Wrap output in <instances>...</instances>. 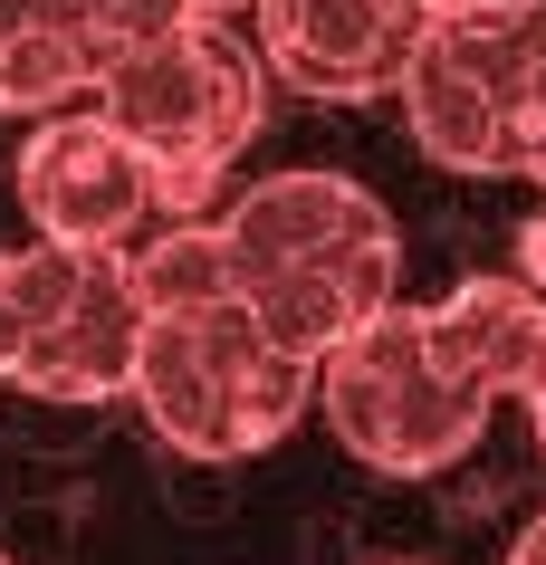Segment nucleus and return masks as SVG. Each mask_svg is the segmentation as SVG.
Instances as JSON below:
<instances>
[{
  "label": "nucleus",
  "instance_id": "obj_17",
  "mask_svg": "<svg viewBox=\"0 0 546 565\" xmlns=\"http://www.w3.org/2000/svg\"><path fill=\"white\" fill-rule=\"evenodd\" d=\"M202 10H212V20H240V10H249V0H202Z\"/></svg>",
  "mask_w": 546,
  "mask_h": 565
},
{
  "label": "nucleus",
  "instance_id": "obj_5",
  "mask_svg": "<svg viewBox=\"0 0 546 565\" xmlns=\"http://www.w3.org/2000/svg\"><path fill=\"white\" fill-rule=\"evenodd\" d=\"M144 298L125 249L30 239L0 249V384L39 403H116L135 393Z\"/></svg>",
  "mask_w": 546,
  "mask_h": 565
},
{
  "label": "nucleus",
  "instance_id": "obj_18",
  "mask_svg": "<svg viewBox=\"0 0 546 565\" xmlns=\"http://www.w3.org/2000/svg\"><path fill=\"white\" fill-rule=\"evenodd\" d=\"M0 565H10V556H0Z\"/></svg>",
  "mask_w": 546,
  "mask_h": 565
},
{
  "label": "nucleus",
  "instance_id": "obj_1",
  "mask_svg": "<svg viewBox=\"0 0 546 565\" xmlns=\"http://www.w3.org/2000/svg\"><path fill=\"white\" fill-rule=\"evenodd\" d=\"M221 239H231V288H240V307L298 364H326L403 288L394 211L374 202L355 173H326V163L249 182L240 202L221 211Z\"/></svg>",
  "mask_w": 546,
  "mask_h": 565
},
{
  "label": "nucleus",
  "instance_id": "obj_10",
  "mask_svg": "<svg viewBox=\"0 0 546 565\" xmlns=\"http://www.w3.org/2000/svg\"><path fill=\"white\" fill-rule=\"evenodd\" d=\"M135 298H144V317L240 298L231 288V239H221V221H163V239L135 249Z\"/></svg>",
  "mask_w": 546,
  "mask_h": 565
},
{
  "label": "nucleus",
  "instance_id": "obj_16",
  "mask_svg": "<svg viewBox=\"0 0 546 565\" xmlns=\"http://www.w3.org/2000/svg\"><path fill=\"white\" fill-rule=\"evenodd\" d=\"M460 10H480V0H422V20L441 30V20H460Z\"/></svg>",
  "mask_w": 546,
  "mask_h": 565
},
{
  "label": "nucleus",
  "instance_id": "obj_14",
  "mask_svg": "<svg viewBox=\"0 0 546 565\" xmlns=\"http://www.w3.org/2000/svg\"><path fill=\"white\" fill-rule=\"evenodd\" d=\"M517 403H527V422H537V450H546V364H537V384L517 393Z\"/></svg>",
  "mask_w": 546,
  "mask_h": 565
},
{
  "label": "nucleus",
  "instance_id": "obj_15",
  "mask_svg": "<svg viewBox=\"0 0 546 565\" xmlns=\"http://www.w3.org/2000/svg\"><path fill=\"white\" fill-rule=\"evenodd\" d=\"M527 288H546V221L527 231Z\"/></svg>",
  "mask_w": 546,
  "mask_h": 565
},
{
  "label": "nucleus",
  "instance_id": "obj_7",
  "mask_svg": "<svg viewBox=\"0 0 546 565\" xmlns=\"http://www.w3.org/2000/svg\"><path fill=\"white\" fill-rule=\"evenodd\" d=\"M240 30L278 87L317 96V106H364V96L403 87L431 20L422 0H249Z\"/></svg>",
  "mask_w": 546,
  "mask_h": 565
},
{
  "label": "nucleus",
  "instance_id": "obj_2",
  "mask_svg": "<svg viewBox=\"0 0 546 565\" xmlns=\"http://www.w3.org/2000/svg\"><path fill=\"white\" fill-rule=\"evenodd\" d=\"M269 58L249 49L240 20H192V30L153 39L135 58L96 77V116L153 163V202L163 221H202L221 173L249 153L259 116H269Z\"/></svg>",
  "mask_w": 546,
  "mask_h": 565
},
{
  "label": "nucleus",
  "instance_id": "obj_8",
  "mask_svg": "<svg viewBox=\"0 0 546 565\" xmlns=\"http://www.w3.org/2000/svg\"><path fill=\"white\" fill-rule=\"evenodd\" d=\"M20 211H30L39 239H67V249H125L144 221H163L153 202V163L125 145L116 125L96 116H39L30 145H20Z\"/></svg>",
  "mask_w": 546,
  "mask_h": 565
},
{
  "label": "nucleus",
  "instance_id": "obj_12",
  "mask_svg": "<svg viewBox=\"0 0 546 565\" xmlns=\"http://www.w3.org/2000/svg\"><path fill=\"white\" fill-rule=\"evenodd\" d=\"M508 173L546 182V77L527 87V106H517V135H508Z\"/></svg>",
  "mask_w": 546,
  "mask_h": 565
},
{
  "label": "nucleus",
  "instance_id": "obj_9",
  "mask_svg": "<svg viewBox=\"0 0 546 565\" xmlns=\"http://www.w3.org/2000/svg\"><path fill=\"white\" fill-rule=\"evenodd\" d=\"M431 335L451 345V364L489 403L499 393H527L537 364H546V288H527L508 268H480V278H460L451 298L431 307Z\"/></svg>",
  "mask_w": 546,
  "mask_h": 565
},
{
  "label": "nucleus",
  "instance_id": "obj_3",
  "mask_svg": "<svg viewBox=\"0 0 546 565\" xmlns=\"http://www.w3.org/2000/svg\"><path fill=\"white\" fill-rule=\"evenodd\" d=\"M125 403L182 460H259L317 403V364L269 345L240 298L173 307V317H144V355H135V393Z\"/></svg>",
  "mask_w": 546,
  "mask_h": 565
},
{
  "label": "nucleus",
  "instance_id": "obj_6",
  "mask_svg": "<svg viewBox=\"0 0 546 565\" xmlns=\"http://www.w3.org/2000/svg\"><path fill=\"white\" fill-rule=\"evenodd\" d=\"M546 77V0H480L422 30L403 67V125L441 173H508V135L527 87Z\"/></svg>",
  "mask_w": 546,
  "mask_h": 565
},
{
  "label": "nucleus",
  "instance_id": "obj_11",
  "mask_svg": "<svg viewBox=\"0 0 546 565\" xmlns=\"http://www.w3.org/2000/svg\"><path fill=\"white\" fill-rule=\"evenodd\" d=\"M58 10V30L87 49V67L106 77L116 58H135V49H153V39L192 30V20H212L202 0H49Z\"/></svg>",
  "mask_w": 546,
  "mask_h": 565
},
{
  "label": "nucleus",
  "instance_id": "obj_13",
  "mask_svg": "<svg viewBox=\"0 0 546 565\" xmlns=\"http://www.w3.org/2000/svg\"><path fill=\"white\" fill-rule=\"evenodd\" d=\"M508 565H546V518H527V527H517V546H508Z\"/></svg>",
  "mask_w": 546,
  "mask_h": 565
},
{
  "label": "nucleus",
  "instance_id": "obj_4",
  "mask_svg": "<svg viewBox=\"0 0 546 565\" xmlns=\"http://www.w3.org/2000/svg\"><path fill=\"white\" fill-rule=\"evenodd\" d=\"M317 413L364 470L384 479H441L460 470L489 431V403L470 374L451 364V345L431 335V307H384L374 327H355L317 364Z\"/></svg>",
  "mask_w": 546,
  "mask_h": 565
}]
</instances>
